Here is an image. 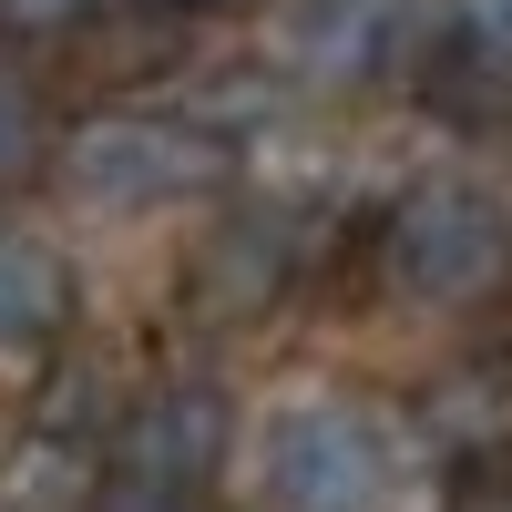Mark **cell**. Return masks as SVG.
Returning a JSON list of instances; mask_svg holds the SVG:
<instances>
[{
    "instance_id": "cell-1",
    "label": "cell",
    "mask_w": 512,
    "mask_h": 512,
    "mask_svg": "<svg viewBox=\"0 0 512 512\" xmlns=\"http://www.w3.org/2000/svg\"><path fill=\"white\" fill-rule=\"evenodd\" d=\"M62 175L82 205H113V216H144V205H195L236 185V134L195 113H93L72 123Z\"/></svg>"
},
{
    "instance_id": "cell-8",
    "label": "cell",
    "mask_w": 512,
    "mask_h": 512,
    "mask_svg": "<svg viewBox=\"0 0 512 512\" xmlns=\"http://www.w3.org/2000/svg\"><path fill=\"white\" fill-rule=\"evenodd\" d=\"M41 164H52V113L21 72H0V195H21Z\"/></svg>"
},
{
    "instance_id": "cell-6",
    "label": "cell",
    "mask_w": 512,
    "mask_h": 512,
    "mask_svg": "<svg viewBox=\"0 0 512 512\" xmlns=\"http://www.w3.org/2000/svg\"><path fill=\"white\" fill-rule=\"evenodd\" d=\"M400 0H308L297 11V62L318 82H369L400 62Z\"/></svg>"
},
{
    "instance_id": "cell-11",
    "label": "cell",
    "mask_w": 512,
    "mask_h": 512,
    "mask_svg": "<svg viewBox=\"0 0 512 512\" xmlns=\"http://www.w3.org/2000/svg\"><path fill=\"white\" fill-rule=\"evenodd\" d=\"M164 11H256V0H164Z\"/></svg>"
},
{
    "instance_id": "cell-4",
    "label": "cell",
    "mask_w": 512,
    "mask_h": 512,
    "mask_svg": "<svg viewBox=\"0 0 512 512\" xmlns=\"http://www.w3.org/2000/svg\"><path fill=\"white\" fill-rule=\"evenodd\" d=\"M226 441H236V410L205 390V379H164V390L134 400V420H123V482H144V492H205L226 472Z\"/></svg>"
},
{
    "instance_id": "cell-3",
    "label": "cell",
    "mask_w": 512,
    "mask_h": 512,
    "mask_svg": "<svg viewBox=\"0 0 512 512\" xmlns=\"http://www.w3.org/2000/svg\"><path fill=\"white\" fill-rule=\"evenodd\" d=\"M390 431L349 400H297L267 420V502L277 512H379L390 502Z\"/></svg>"
},
{
    "instance_id": "cell-7",
    "label": "cell",
    "mask_w": 512,
    "mask_h": 512,
    "mask_svg": "<svg viewBox=\"0 0 512 512\" xmlns=\"http://www.w3.org/2000/svg\"><path fill=\"white\" fill-rule=\"evenodd\" d=\"M72 308H82L72 267H62L41 236H11V226H0V359H11V349H52V338L72 328Z\"/></svg>"
},
{
    "instance_id": "cell-9",
    "label": "cell",
    "mask_w": 512,
    "mask_h": 512,
    "mask_svg": "<svg viewBox=\"0 0 512 512\" xmlns=\"http://www.w3.org/2000/svg\"><path fill=\"white\" fill-rule=\"evenodd\" d=\"M93 31V0H0V41H72Z\"/></svg>"
},
{
    "instance_id": "cell-2",
    "label": "cell",
    "mask_w": 512,
    "mask_h": 512,
    "mask_svg": "<svg viewBox=\"0 0 512 512\" xmlns=\"http://www.w3.org/2000/svg\"><path fill=\"white\" fill-rule=\"evenodd\" d=\"M379 277L420 308H482L512 277V216L482 185H410L379 226Z\"/></svg>"
},
{
    "instance_id": "cell-5",
    "label": "cell",
    "mask_w": 512,
    "mask_h": 512,
    "mask_svg": "<svg viewBox=\"0 0 512 512\" xmlns=\"http://www.w3.org/2000/svg\"><path fill=\"white\" fill-rule=\"evenodd\" d=\"M287 277H297V246H287L277 216H236V226L205 236V256H195V297H205L216 318H256V308H277Z\"/></svg>"
},
{
    "instance_id": "cell-10",
    "label": "cell",
    "mask_w": 512,
    "mask_h": 512,
    "mask_svg": "<svg viewBox=\"0 0 512 512\" xmlns=\"http://www.w3.org/2000/svg\"><path fill=\"white\" fill-rule=\"evenodd\" d=\"M103 512H195V492H144V482H113Z\"/></svg>"
}]
</instances>
